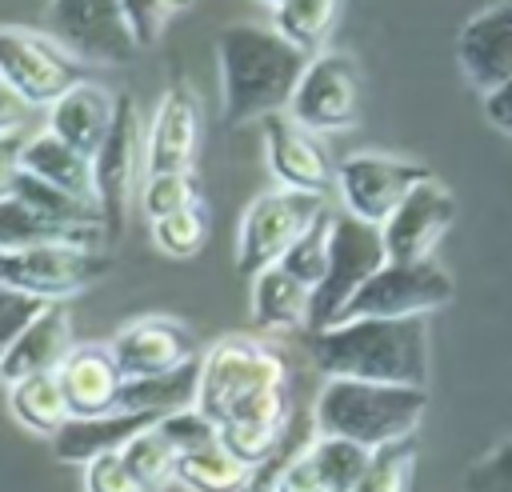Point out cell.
<instances>
[{"label": "cell", "instance_id": "5b68a950", "mask_svg": "<svg viewBox=\"0 0 512 492\" xmlns=\"http://www.w3.org/2000/svg\"><path fill=\"white\" fill-rule=\"evenodd\" d=\"M388 264L384 256V236L376 224H364L348 212H336L332 224V248H328V272L324 280L312 288V308H308V332H324L332 324H340L344 308L352 304V296L368 284L372 272H380Z\"/></svg>", "mask_w": 512, "mask_h": 492}, {"label": "cell", "instance_id": "d590c367", "mask_svg": "<svg viewBox=\"0 0 512 492\" xmlns=\"http://www.w3.org/2000/svg\"><path fill=\"white\" fill-rule=\"evenodd\" d=\"M128 32L136 40V48H152L160 40V32L168 28V20L184 8L180 0H120Z\"/></svg>", "mask_w": 512, "mask_h": 492}, {"label": "cell", "instance_id": "4fadbf2b", "mask_svg": "<svg viewBox=\"0 0 512 492\" xmlns=\"http://www.w3.org/2000/svg\"><path fill=\"white\" fill-rule=\"evenodd\" d=\"M288 116L324 136V132H344L360 120V68L344 52H320L308 60L292 100Z\"/></svg>", "mask_w": 512, "mask_h": 492}, {"label": "cell", "instance_id": "f546056e", "mask_svg": "<svg viewBox=\"0 0 512 492\" xmlns=\"http://www.w3.org/2000/svg\"><path fill=\"white\" fill-rule=\"evenodd\" d=\"M332 224H336V212L332 208H324L312 224H308V232L284 252V260L276 264L280 272H288L292 280H300L308 292L324 280V272H328V248H332Z\"/></svg>", "mask_w": 512, "mask_h": 492}, {"label": "cell", "instance_id": "9a60e30c", "mask_svg": "<svg viewBox=\"0 0 512 492\" xmlns=\"http://www.w3.org/2000/svg\"><path fill=\"white\" fill-rule=\"evenodd\" d=\"M456 216V200L444 184L424 180L420 188H412L404 196V204L384 220L380 236H384V256L396 264H420L432 260V248L440 244V236L448 232Z\"/></svg>", "mask_w": 512, "mask_h": 492}, {"label": "cell", "instance_id": "7402d4cb", "mask_svg": "<svg viewBox=\"0 0 512 492\" xmlns=\"http://www.w3.org/2000/svg\"><path fill=\"white\" fill-rule=\"evenodd\" d=\"M152 424H160V420L144 416V412H108V416H96V420H68L52 436V452L64 464H88L104 452H120L132 436L148 432Z\"/></svg>", "mask_w": 512, "mask_h": 492}, {"label": "cell", "instance_id": "7a4b0ae2", "mask_svg": "<svg viewBox=\"0 0 512 492\" xmlns=\"http://www.w3.org/2000/svg\"><path fill=\"white\" fill-rule=\"evenodd\" d=\"M308 348L324 380H368L396 388L428 384L424 320H344L316 332Z\"/></svg>", "mask_w": 512, "mask_h": 492}, {"label": "cell", "instance_id": "d4e9b609", "mask_svg": "<svg viewBox=\"0 0 512 492\" xmlns=\"http://www.w3.org/2000/svg\"><path fill=\"white\" fill-rule=\"evenodd\" d=\"M308 308L312 292L292 280L280 268H268L252 280V316L268 332H288V328H308Z\"/></svg>", "mask_w": 512, "mask_h": 492}, {"label": "cell", "instance_id": "30bf717a", "mask_svg": "<svg viewBox=\"0 0 512 492\" xmlns=\"http://www.w3.org/2000/svg\"><path fill=\"white\" fill-rule=\"evenodd\" d=\"M0 80L32 108L56 104L72 84L84 80V64H76L48 32L0 24Z\"/></svg>", "mask_w": 512, "mask_h": 492}, {"label": "cell", "instance_id": "ba28073f", "mask_svg": "<svg viewBox=\"0 0 512 492\" xmlns=\"http://www.w3.org/2000/svg\"><path fill=\"white\" fill-rule=\"evenodd\" d=\"M112 272V256L100 248H76V244H36L20 252H0V284L16 288L24 296H36L44 304L68 300L84 292L88 284L104 280Z\"/></svg>", "mask_w": 512, "mask_h": 492}, {"label": "cell", "instance_id": "1f68e13d", "mask_svg": "<svg viewBox=\"0 0 512 492\" xmlns=\"http://www.w3.org/2000/svg\"><path fill=\"white\" fill-rule=\"evenodd\" d=\"M312 460H316L320 480H324L328 492H352V488L360 484V476H364L372 452H364V448H356V444H348V440H336V436H320V432H316V440H312Z\"/></svg>", "mask_w": 512, "mask_h": 492}, {"label": "cell", "instance_id": "ffe728a7", "mask_svg": "<svg viewBox=\"0 0 512 492\" xmlns=\"http://www.w3.org/2000/svg\"><path fill=\"white\" fill-rule=\"evenodd\" d=\"M76 348L72 340V316H68V300L48 304L28 328L24 336L12 344V352L0 360V380L16 384L28 376H48L60 372V364L68 360V352Z\"/></svg>", "mask_w": 512, "mask_h": 492}, {"label": "cell", "instance_id": "cb8c5ba5", "mask_svg": "<svg viewBox=\"0 0 512 492\" xmlns=\"http://www.w3.org/2000/svg\"><path fill=\"white\" fill-rule=\"evenodd\" d=\"M196 388H200V356L148 380H124L116 412H144V416H172L184 408H196Z\"/></svg>", "mask_w": 512, "mask_h": 492}, {"label": "cell", "instance_id": "d6986e66", "mask_svg": "<svg viewBox=\"0 0 512 492\" xmlns=\"http://www.w3.org/2000/svg\"><path fill=\"white\" fill-rule=\"evenodd\" d=\"M56 380H60L72 420H96V416L116 412L120 388H124V376H120L108 344H76L68 352V360L60 364Z\"/></svg>", "mask_w": 512, "mask_h": 492}, {"label": "cell", "instance_id": "6da1fadb", "mask_svg": "<svg viewBox=\"0 0 512 492\" xmlns=\"http://www.w3.org/2000/svg\"><path fill=\"white\" fill-rule=\"evenodd\" d=\"M216 64L224 124H244L288 108L308 56L264 24H228L216 32Z\"/></svg>", "mask_w": 512, "mask_h": 492}, {"label": "cell", "instance_id": "484cf974", "mask_svg": "<svg viewBox=\"0 0 512 492\" xmlns=\"http://www.w3.org/2000/svg\"><path fill=\"white\" fill-rule=\"evenodd\" d=\"M100 240H104V232H72V228H60V224L44 220L40 212H32L28 204H20L16 196L0 200V252H20V248H36V244L96 248Z\"/></svg>", "mask_w": 512, "mask_h": 492}, {"label": "cell", "instance_id": "5bb4252c", "mask_svg": "<svg viewBox=\"0 0 512 492\" xmlns=\"http://www.w3.org/2000/svg\"><path fill=\"white\" fill-rule=\"evenodd\" d=\"M264 132V156L272 176L280 180V188L288 192H308V196H324L336 184V164L324 148V140L308 128H300L288 112L264 116L260 120Z\"/></svg>", "mask_w": 512, "mask_h": 492}, {"label": "cell", "instance_id": "603a6c76", "mask_svg": "<svg viewBox=\"0 0 512 492\" xmlns=\"http://www.w3.org/2000/svg\"><path fill=\"white\" fill-rule=\"evenodd\" d=\"M20 172L76 196V200H92L96 204V188H92V160L80 156L76 148H68L64 140H56L48 128L28 136L24 156H20Z\"/></svg>", "mask_w": 512, "mask_h": 492}, {"label": "cell", "instance_id": "44dd1931", "mask_svg": "<svg viewBox=\"0 0 512 492\" xmlns=\"http://www.w3.org/2000/svg\"><path fill=\"white\" fill-rule=\"evenodd\" d=\"M112 116H116V96L96 80H80L56 104H48V132L92 160L112 128Z\"/></svg>", "mask_w": 512, "mask_h": 492}, {"label": "cell", "instance_id": "277c9868", "mask_svg": "<svg viewBox=\"0 0 512 492\" xmlns=\"http://www.w3.org/2000/svg\"><path fill=\"white\" fill-rule=\"evenodd\" d=\"M288 384V368L280 352H272L260 340L248 336H224L200 356V388H196V408L212 420L224 424L244 400L280 392Z\"/></svg>", "mask_w": 512, "mask_h": 492}, {"label": "cell", "instance_id": "ab89813d", "mask_svg": "<svg viewBox=\"0 0 512 492\" xmlns=\"http://www.w3.org/2000/svg\"><path fill=\"white\" fill-rule=\"evenodd\" d=\"M84 492H144V484L128 472L120 452H104L84 464Z\"/></svg>", "mask_w": 512, "mask_h": 492}, {"label": "cell", "instance_id": "4316f807", "mask_svg": "<svg viewBox=\"0 0 512 492\" xmlns=\"http://www.w3.org/2000/svg\"><path fill=\"white\" fill-rule=\"evenodd\" d=\"M336 20H340L336 0H276L272 4V32L296 52H304L308 60L320 56Z\"/></svg>", "mask_w": 512, "mask_h": 492}, {"label": "cell", "instance_id": "7c38bea8", "mask_svg": "<svg viewBox=\"0 0 512 492\" xmlns=\"http://www.w3.org/2000/svg\"><path fill=\"white\" fill-rule=\"evenodd\" d=\"M424 180H432L424 164L384 156V152H352L336 164V192L344 200V212L376 228H384V220Z\"/></svg>", "mask_w": 512, "mask_h": 492}, {"label": "cell", "instance_id": "52a82bcc", "mask_svg": "<svg viewBox=\"0 0 512 492\" xmlns=\"http://www.w3.org/2000/svg\"><path fill=\"white\" fill-rule=\"evenodd\" d=\"M324 196H308V192H288V188H272L260 192L240 220V236H236V272L244 276H260L268 268H276L284 260V252L308 232V224L324 212Z\"/></svg>", "mask_w": 512, "mask_h": 492}, {"label": "cell", "instance_id": "ee69618b", "mask_svg": "<svg viewBox=\"0 0 512 492\" xmlns=\"http://www.w3.org/2000/svg\"><path fill=\"white\" fill-rule=\"evenodd\" d=\"M24 112H28V104L0 80V132H16L24 124Z\"/></svg>", "mask_w": 512, "mask_h": 492}, {"label": "cell", "instance_id": "4dcf8cb0", "mask_svg": "<svg viewBox=\"0 0 512 492\" xmlns=\"http://www.w3.org/2000/svg\"><path fill=\"white\" fill-rule=\"evenodd\" d=\"M120 456H124V464H128V472L144 484V492H160L164 484H172V476H176V448L160 436V428L152 424L148 432H140V436H132L124 448H120Z\"/></svg>", "mask_w": 512, "mask_h": 492}, {"label": "cell", "instance_id": "74e56055", "mask_svg": "<svg viewBox=\"0 0 512 492\" xmlns=\"http://www.w3.org/2000/svg\"><path fill=\"white\" fill-rule=\"evenodd\" d=\"M44 308H48L44 300L24 296V292L0 284V360L12 352V344L24 336V328H28Z\"/></svg>", "mask_w": 512, "mask_h": 492}, {"label": "cell", "instance_id": "8d00e7d4", "mask_svg": "<svg viewBox=\"0 0 512 492\" xmlns=\"http://www.w3.org/2000/svg\"><path fill=\"white\" fill-rule=\"evenodd\" d=\"M160 436L176 448V456H188V452H196V448H208V444H216V424L200 412V408H184V412H172V416H164L160 424Z\"/></svg>", "mask_w": 512, "mask_h": 492}, {"label": "cell", "instance_id": "8992f818", "mask_svg": "<svg viewBox=\"0 0 512 492\" xmlns=\"http://www.w3.org/2000/svg\"><path fill=\"white\" fill-rule=\"evenodd\" d=\"M140 172H144V128H140L136 100L120 92L112 128L100 152L92 156V188H96V208L104 220V240H120L128 224V204L140 192Z\"/></svg>", "mask_w": 512, "mask_h": 492}, {"label": "cell", "instance_id": "9c48e42d", "mask_svg": "<svg viewBox=\"0 0 512 492\" xmlns=\"http://www.w3.org/2000/svg\"><path fill=\"white\" fill-rule=\"evenodd\" d=\"M448 300H452V276L436 260H420V264L388 260L352 296L340 324L344 320H424L428 312L444 308Z\"/></svg>", "mask_w": 512, "mask_h": 492}, {"label": "cell", "instance_id": "e575fe53", "mask_svg": "<svg viewBox=\"0 0 512 492\" xmlns=\"http://www.w3.org/2000/svg\"><path fill=\"white\" fill-rule=\"evenodd\" d=\"M412 460H416V440H400L388 448H376L360 484L352 492H408L412 480Z\"/></svg>", "mask_w": 512, "mask_h": 492}, {"label": "cell", "instance_id": "f1b7e54d", "mask_svg": "<svg viewBox=\"0 0 512 492\" xmlns=\"http://www.w3.org/2000/svg\"><path fill=\"white\" fill-rule=\"evenodd\" d=\"M252 468H244L236 456H228L220 444L196 448L176 460V484L184 492H244Z\"/></svg>", "mask_w": 512, "mask_h": 492}, {"label": "cell", "instance_id": "d6a6232c", "mask_svg": "<svg viewBox=\"0 0 512 492\" xmlns=\"http://www.w3.org/2000/svg\"><path fill=\"white\" fill-rule=\"evenodd\" d=\"M200 204V188H196V172H160V176H144L140 180V208L152 220H164L180 208Z\"/></svg>", "mask_w": 512, "mask_h": 492}, {"label": "cell", "instance_id": "8fae6325", "mask_svg": "<svg viewBox=\"0 0 512 492\" xmlns=\"http://www.w3.org/2000/svg\"><path fill=\"white\" fill-rule=\"evenodd\" d=\"M44 20L48 36L76 64H128L140 52L120 0H52Z\"/></svg>", "mask_w": 512, "mask_h": 492}, {"label": "cell", "instance_id": "2e32d148", "mask_svg": "<svg viewBox=\"0 0 512 492\" xmlns=\"http://www.w3.org/2000/svg\"><path fill=\"white\" fill-rule=\"evenodd\" d=\"M108 352L124 380H148L196 360V336L172 316H140L112 336Z\"/></svg>", "mask_w": 512, "mask_h": 492}, {"label": "cell", "instance_id": "b9f144b4", "mask_svg": "<svg viewBox=\"0 0 512 492\" xmlns=\"http://www.w3.org/2000/svg\"><path fill=\"white\" fill-rule=\"evenodd\" d=\"M24 144L28 136L16 128V132H0V200L12 196V184L20 176V156H24Z\"/></svg>", "mask_w": 512, "mask_h": 492}, {"label": "cell", "instance_id": "83f0119b", "mask_svg": "<svg viewBox=\"0 0 512 492\" xmlns=\"http://www.w3.org/2000/svg\"><path fill=\"white\" fill-rule=\"evenodd\" d=\"M8 408H12L16 424H24V428L36 432V436H56V432L72 420L56 372H48V376H28V380L8 384Z\"/></svg>", "mask_w": 512, "mask_h": 492}, {"label": "cell", "instance_id": "60d3db41", "mask_svg": "<svg viewBox=\"0 0 512 492\" xmlns=\"http://www.w3.org/2000/svg\"><path fill=\"white\" fill-rule=\"evenodd\" d=\"M272 492H328L324 480H320V468H316V460H312V444L284 468V476L276 480Z\"/></svg>", "mask_w": 512, "mask_h": 492}, {"label": "cell", "instance_id": "e0dca14e", "mask_svg": "<svg viewBox=\"0 0 512 492\" xmlns=\"http://www.w3.org/2000/svg\"><path fill=\"white\" fill-rule=\"evenodd\" d=\"M200 100L188 84H172L144 132V176L160 172H192L196 152H200Z\"/></svg>", "mask_w": 512, "mask_h": 492}, {"label": "cell", "instance_id": "7bdbcfd3", "mask_svg": "<svg viewBox=\"0 0 512 492\" xmlns=\"http://www.w3.org/2000/svg\"><path fill=\"white\" fill-rule=\"evenodd\" d=\"M484 116H488L492 128H500L504 136H512V80L500 84V88H492L484 96Z\"/></svg>", "mask_w": 512, "mask_h": 492}, {"label": "cell", "instance_id": "3957f363", "mask_svg": "<svg viewBox=\"0 0 512 492\" xmlns=\"http://www.w3.org/2000/svg\"><path fill=\"white\" fill-rule=\"evenodd\" d=\"M428 408L424 388L368 384V380H324L312 400V420L320 436L348 440L364 452L412 440Z\"/></svg>", "mask_w": 512, "mask_h": 492}, {"label": "cell", "instance_id": "836d02e7", "mask_svg": "<svg viewBox=\"0 0 512 492\" xmlns=\"http://www.w3.org/2000/svg\"><path fill=\"white\" fill-rule=\"evenodd\" d=\"M208 240V212L204 204H192V208H180L164 220H152V244L164 252V256H196Z\"/></svg>", "mask_w": 512, "mask_h": 492}, {"label": "cell", "instance_id": "f35d334b", "mask_svg": "<svg viewBox=\"0 0 512 492\" xmlns=\"http://www.w3.org/2000/svg\"><path fill=\"white\" fill-rule=\"evenodd\" d=\"M464 492H512V440L472 460L464 472Z\"/></svg>", "mask_w": 512, "mask_h": 492}, {"label": "cell", "instance_id": "ac0fdd59", "mask_svg": "<svg viewBox=\"0 0 512 492\" xmlns=\"http://www.w3.org/2000/svg\"><path fill=\"white\" fill-rule=\"evenodd\" d=\"M456 60L480 96L508 84L512 80V4H492L472 12L456 36Z\"/></svg>", "mask_w": 512, "mask_h": 492}]
</instances>
